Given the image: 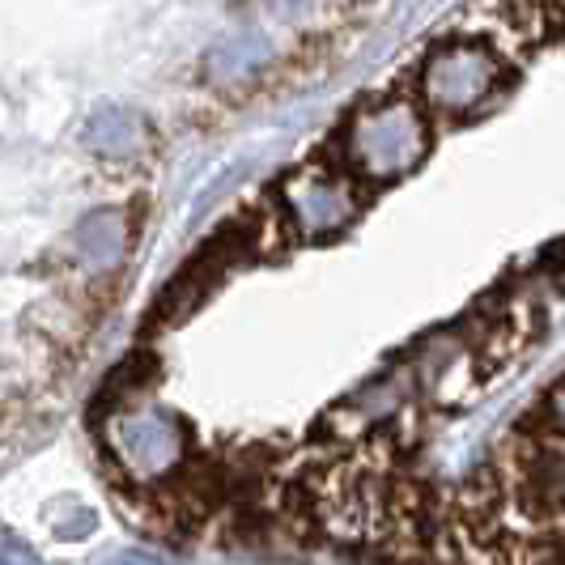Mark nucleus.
Segmentation results:
<instances>
[{"label": "nucleus", "instance_id": "obj_1", "mask_svg": "<svg viewBox=\"0 0 565 565\" xmlns=\"http://www.w3.org/2000/svg\"><path fill=\"white\" fill-rule=\"evenodd\" d=\"M425 149H429V132L413 103L370 107L349 128V158L374 183L408 174L425 158Z\"/></svg>", "mask_w": 565, "mask_h": 565}, {"label": "nucleus", "instance_id": "obj_2", "mask_svg": "<svg viewBox=\"0 0 565 565\" xmlns=\"http://www.w3.org/2000/svg\"><path fill=\"white\" fill-rule=\"evenodd\" d=\"M107 451L141 484L167 481L188 455V429L170 413H124L107 422Z\"/></svg>", "mask_w": 565, "mask_h": 565}, {"label": "nucleus", "instance_id": "obj_3", "mask_svg": "<svg viewBox=\"0 0 565 565\" xmlns=\"http://www.w3.org/2000/svg\"><path fill=\"white\" fill-rule=\"evenodd\" d=\"M498 77H502V64L484 43L455 39L425 60L422 94L438 115H468L498 89Z\"/></svg>", "mask_w": 565, "mask_h": 565}, {"label": "nucleus", "instance_id": "obj_4", "mask_svg": "<svg viewBox=\"0 0 565 565\" xmlns=\"http://www.w3.org/2000/svg\"><path fill=\"white\" fill-rule=\"evenodd\" d=\"M285 209L294 217L298 234L307 238H328V234H340L358 217V196L349 183H340L332 174H298L289 179L285 188Z\"/></svg>", "mask_w": 565, "mask_h": 565}, {"label": "nucleus", "instance_id": "obj_5", "mask_svg": "<svg viewBox=\"0 0 565 565\" xmlns=\"http://www.w3.org/2000/svg\"><path fill=\"white\" fill-rule=\"evenodd\" d=\"M73 255L89 273H111L128 255V217L124 213H89L82 226L73 230Z\"/></svg>", "mask_w": 565, "mask_h": 565}, {"label": "nucleus", "instance_id": "obj_6", "mask_svg": "<svg viewBox=\"0 0 565 565\" xmlns=\"http://www.w3.org/2000/svg\"><path fill=\"white\" fill-rule=\"evenodd\" d=\"M268 60H273V43H268L264 34H234V39H222V43L209 52L204 68H209L213 82H234V77L255 73V68L268 64Z\"/></svg>", "mask_w": 565, "mask_h": 565}, {"label": "nucleus", "instance_id": "obj_7", "mask_svg": "<svg viewBox=\"0 0 565 565\" xmlns=\"http://www.w3.org/2000/svg\"><path fill=\"white\" fill-rule=\"evenodd\" d=\"M85 141L94 145L103 158H128L137 153L145 141V119L124 107H111V111L94 115V124L85 128Z\"/></svg>", "mask_w": 565, "mask_h": 565}, {"label": "nucleus", "instance_id": "obj_8", "mask_svg": "<svg viewBox=\"0 0 565 565\" xmlns=\"http://www.w3.org/2000/svg\"><path fill=\"white\" fill-rule=\"evenodd\" d=\"M544 408H548V422L565 429V383H557V387H553V396H548V404H544Z\"/></svg>", "mask_w": 565, "mask_h": 565}]
</instances>
